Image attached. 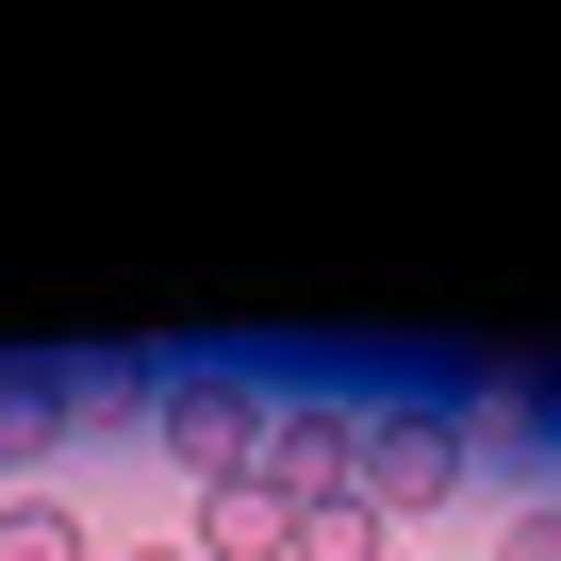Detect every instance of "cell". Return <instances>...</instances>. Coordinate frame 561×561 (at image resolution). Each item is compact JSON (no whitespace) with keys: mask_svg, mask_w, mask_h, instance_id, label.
<instances>
[{"mask_svg":"<svg viewBox=\"0 0 561 561\" xmlns=\"http://www.w3.org/2000/svg\"><path fill=\"white\" fill-rule=\"evenodd\" d=\"M446 479H462V430H446V413H364V512H380V528L430 512Z\"/></svg>","mask_w":561,"mask_h":561,"instance_id":"6da1fadb","label":"cell"},{"mask_svg":"<svg viewBox=\"0 0 561 561\" xmlns=\"http://www.w3.org/2000/svg\"><path fill=\"white\" fill-rule=\"evenodd\" d=\"M165 446H182V462H198V495H215V479H248V462H264V397L182 380V397H165Z\"/></svg>","mask_w":561,"mask_h":561,"instance_id":"7a4b0ae2","label":"cell"},{"mask_svg":"<svg viewBox=\"0 0 561 561\" xmlns=\"http://www.w3.org/2000/svg\"><path fill=\"white\" fill-rule=\"evenodd\" d=\"M198 561H298V495H280L264 462L198 495Z\"/></svg>","mask_w":561,"mask_h":561,"instance_id":"3957f363","label":"cell"},{"mask_svg":"<svg viewBox=\"0 0 561 561\" xmlns=\"http://www.w3.org/2000/svg\"><path fill=\"white\" fill-rule=\"evenodd\" d=\"M0 561H83V512H50V495H18V512H0Z\"/></svg>","mask_w":561,"mask_h":561,"instance_id":"277c9868","label":"cell"},{"mask_svg":"<svg viewBox=\"0 0 561 561\" xmlns=\"http://www.w3.org/2000/svg\"><path fill=\"white\" fill-rule=\"evenodd\" d=\"M298 561H380V512L347 495V512H298Z\"/></svg>","mask_w":561,"mask_h":561,"instance_id":"5b68a950","label":"cell"},{"mask_svg":"<svg viewBox=\"0 0 561 561\" xmlns=\"http://www.w3.org/2000/svg\"><path fill=\"white\" fill-rule=\"evenodd\" d=\"M495 561H561V512H528V528H495Z\"/></svg>","mask_w":561,"mask_h":561,"instance_id":"8992f818","label":"cell"},{"mask_svg":"<svg viewBox=\"0 0 561 561\" xmlns=\"http://www.w3.org/2000/svg\"><path fill=\"white\" fill-rule=\"evenodd\" d=\"M133 561H198V545H133Z\"/></svg>","mask_w":561,"mask_h":561,"instance_id":"52a82bcc","label":"cell"},{"mask_svg":"<svg viewBox=\"0 0 561 561\" xmlns=\"http://www.w3.org/2000/svg\"><path fill=\"white\" fill-rule=\"evenodd\" d=\"M380 561H397V545H380Z\"/></svg>","mask_w":561,"mask_h":561,"instance_id":"ba28073f","label":"cell"}]
</instances>
